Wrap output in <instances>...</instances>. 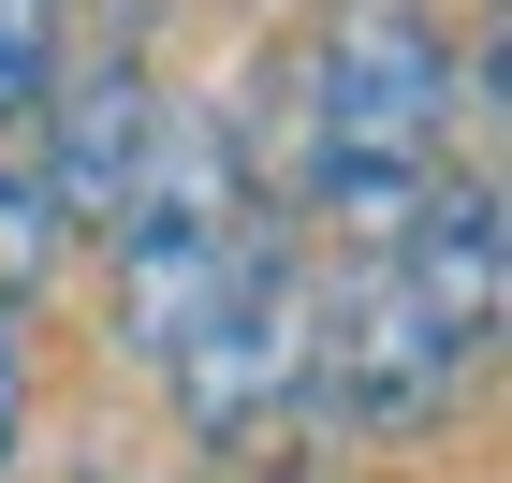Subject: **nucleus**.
<instances>
[{"label": "nucleus", "instance_id": "obj_5", "mask_svg": "<svg viewBox=\"0 0 512 483\" xmlns=\"http://www.w3.org/2000/svg\"><path fill=\"white\" fill-rule=\"evenodd\" d=\"M395 293H410V322H425L439 352L483 381V352H498V322H512V220H498V176H425V205L395 220Z\"/></svg>", "mask_w": 512, "mask_h": 483}, {"label": "nucleus", "instance_id": "obj_4", "mask_svg": "<svg viewBox=\"0 0 512 483\" xmlns=\"http://www.w3.org/2000/svg\"><path fill=\"white\" fill-rule=\"evenodd\" d=\"M44 147H30V176H44V205H59V235H118V205H132V176H147V147H161V88H147V59L132 44H59V74H44Z\"/></svg>", "mask_w": 512, "mask_h": 483}, {"label": "nucleus", "instance_id": "obj_7", "mask_svg": "<svg viewBox=\"0 0 512 483\" xmlns=\"http://www.w3.org/2000/svg\"><path fill=\"white\" fill-rule=\"evenodd\" d=\"M59 74V0H0V118H30Z\"/></svg>", "mask_w": 512, "mask_h": 483}, {"label": "nucleus", "instance_id": "obj_1", "mask_svg": "<svg viewBox=\"0 0 512 483\" xmlns=\"http://www.w3.org/2000/svg\"><path fill=\"white\" fill-rule=\"evenodd\" d=\"M293 118H308V205L352 249H395V220L439 176V132H454V44H439V15L425 0H322Z\"/></svg>", "mask_w": 512, "mask_h": 483}, {"label": "nucleus", "instance_id": "obj_6", "mask_svg": "<svg viewBox=\"0 0 512 483\" xmlns=\"http://www.w3.org/2000/svg\"><path fill=\"white\" fill-rule=\"evenodd\" d=\"M59 249H74V235H59L44 176H30V161H0V308H30V293L59 279Z\"/></svg>", "mask_w": 512, "mask_h": 483}, {"label": "nucleus", "instance_id": "obj_8", "mask_svg": "<svg viewBox=\"0 0 512 483\" xmlns=\"http://www.w3.org/2000/svg\"><path fill=\"white\" fill-rule=\"evenodd\" d=\"M30 440V308H0V469Z\"/></svg>", "mask_w": 512, "mask_h": 483}, {"label": "nucleus", "instance_id": "obj_2", "mask_svg": "<svg viewBox=\"0 0 512 483\" xmlns=\"http://www.w3.org/2000/svg\"><path fill=\"white\" fill-rule=\"evenodd\" d=\"M161 381H176V425L205 440V469H264L308 440V264L278 220H249V249L220 264L205 322L161 352Z\"/></svg>", "mask_w": 512, "mask_h": 483}, {"label": "nucleus", "instance_id": "obj_3", "mask_svg": "<svg viewBox=\"0 0 512 483\" xmlns=\"http://www.w3.org/2000/svg\"><path fill=\"white\" fill-rule=\"evenodd\" d=\"M235 249H249V161H235V132L161 118L147 176H132V205H118V235H103V264H118V352L161 366L205 322V293H220Z\"/></svg>", "mask_w": 512, "mask_h": 483}, {"label": "nucleus", "instance_id": "obj_9", "mask_svg": "<svg viewBox=\"0 0 512 483\" xmlns=\"http://www.w3.org/2000/svg\"><path fill=\"white\" fill-rule=\"evenodd\" d=\"M132 15H147V0H132Z\"/></svg>", "mask_w": 512, "mask_h": 483}]
</instances>
